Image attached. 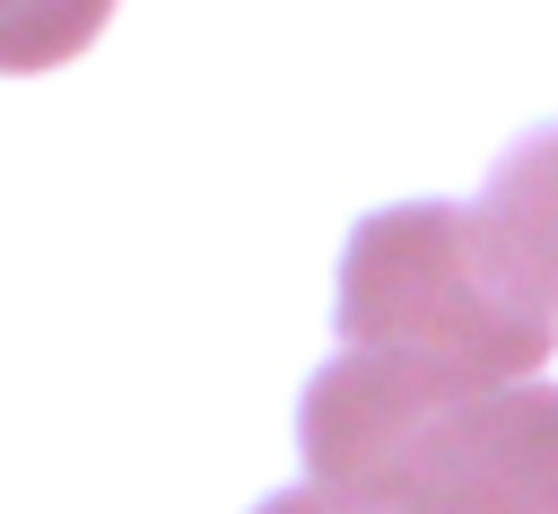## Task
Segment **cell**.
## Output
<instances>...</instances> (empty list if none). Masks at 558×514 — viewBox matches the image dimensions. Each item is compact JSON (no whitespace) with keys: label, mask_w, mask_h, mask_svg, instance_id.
Here are the masks:
<instances>
[{"label":"cell","mask_w":558,"mask_h":514,"mask_svg":"<svg viewBox=\"0 0 558 514\" xmlns=\"http://www.w3.org/2000/svg\"><path fill=\"white\" fill-rule=\"evenodd\" d=\"M314 488L357 514H558V383H471L340 348L296 409Z\"/></svg>","instance_id":"cell-1"},{"label":"cell","mask_w":558,"mask_h":514,"mask_svg":"<svg viewBox=\"0 0 558 514\" xmlns=\"http://www.w3.org/2000/svg\"><path fill=\"white\" fill-rule=\"evenodd\" d=\"M340 340L471 383H532L558 348V305L488 209L401 200L349 235Z\"/></svg>","instance_id":"cell-2"},{"label":"cell","mask_w":558,"mask_h":514,"mask_svg":"<svg viewBox=\"0 0 558 514\" xmlns=\"http://www.w3.org/2000/svg\"><path fill=\"white\" fill-rule=\"evenodd\" d=\"M480 209L506 227V244L532 261V279H541L549 305H558V122L532 131V139H514V148L497 157Z\"/></svg>","instance_id":"cell-3"},{"label":"cell","mask_w":558,"mask_h":514,"mask_svg":"<svg viewBox=\"0 0 558 514\" xmlns=\"http://www.w3.org/2000/svg\"><path fill=\"white\" fill-rule=\"evenodd\" d=\"M113 0H0V78H35L78 61L105 35Z\"/></svg>","instance_id":"cell-4"},{"label":"cell","mask_w":558,"mask_h":514,"mask_svg":"<svg viewBox=\"0 0 558 514\" xmlns=\"http://www.w3.org/2000/svg\"><path fill=\"white\" fill-rule=\"evenodd\" d=\"M262 514H357V505H340L331 488H314V479H305V488H288V497H270Z\"/></svg>","instance_id":"cell-5"}]
</instances>
